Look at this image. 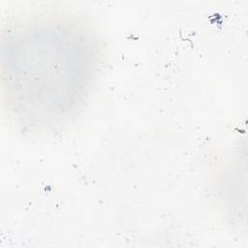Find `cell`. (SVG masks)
Here are the masks:
<instances>
[{"label":"cell","mask_w":248,"mask_h":248,"mask_svg":"<svg viewBox=\"0 0 248 248\" xmlns=\"http://www.w3.org/2000/svg\"><path fill=\"white\" fill-rule=\"evenodd\" d=\"M103 45L76 13L16 14L1 31L2 100L14 124L31 134L53 133L83 109L103 69Z\"/></svg>","instance_id":"obj_1"}]
</instances>
